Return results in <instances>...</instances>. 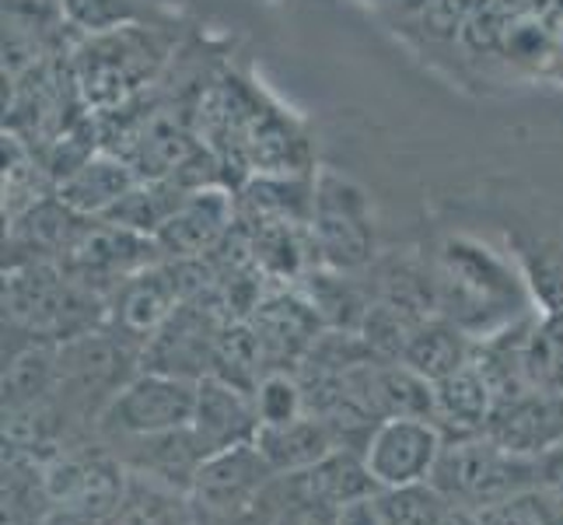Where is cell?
<instances>
[{"label": "cell", "mask_w": 563, "mask_h": 525, "mask_svg": "<svg viewBox=\"0 0 563 525\" xmlns=\"http://www.w3.org/2000/svg\"><path fill=\"white\" fill-rule=\"evenodd\" d=\"M176 56V32L165 22L123 25L81 35L70 50V70L85 106L99 116L151 91Z\"/></svg>", "instance_id": "2"}, {"label": "cell", "mask_w": 563, "mask_h": 525, "mask_svg": "<svg viewBox=\"0 0 563 525\" xmlns=\"http://www.w3.org/2000/svg\"><path fill=\"white\" fill-rule=\"evenodd\" d=\"M102 525H197L189 508V494L168 488L144 473H130L126 494Z\"/></svg>", "instance_id": "24"}, {"label": "cell", "mask_w": 563, "mask_h": 525, "mask_svg": "<svg viewBox=\"0 0 563 525\" xmlns=\"http://www.w3.org/2000/svg\"><path fill=\"white\" fill-rule=\"evenodd\" d=\"M192 431L203 441L207 452H221L231 445L256 441L260 414L252 393L231 385L218 375H207L197 382V414H192Z\"/></svg>", "instance_id": "14"}, {"label": "cell", "mask_w": 563, "mask_h": 525, "mask_svg": "<svg viewBox=\"0 0 563 525\" xmlns=\"http://www.w3.org/2000/svg\"><path fill=\"white\" fill-rule=\"evenodd\" d=\"M239 225V193L231 186L189 189L179 210L154 236L165 260H207Z\"/></svg>", "instance_id": "12"}, {"label": "cell", "mask_w": 563, "mask_h": 525, "mask_svg": "<svg viewBox=\"0 0 563 525\" xmlns=\"http://www.w3.org/2000/svg\"><path fill=\"white\" fill-rule=\"evenodd\" d=\"M295 287L312 302L325 329H361L367 305H372L364 274H346L333 266H312Z\"/></svg>", "instance_id": "20"}, {"label": "cell", "mask_w": 563, "mask_h": 525, "mask_svg": "<svg viewBox=\"0 0 563 525\" xmlns=\"http://www.w3.org/2000/svg\"><path fill=\"white\" fill-rule=\"evenodd\" d=\"M542 456H521L504 449L490 435L444 441L431 483L462 508L504 501L521 491L542 488Z\"/></svg>", "instance_id": "4"}, {"label": "cell", "mask_w": 563, "mask_h": 525, "mask_svg": "<svg viewBox=\"0 0 563 525\" xmlns=\"http://www.w3.org/2000/svg\"><path fill=\"white\" fill-rule=\"evenodd\" d=\"M67 22L77 35H102L123 25L165 22L158 8L144 0H60Z\"/></svg>", "instance_id": "28"}, {"label": "cell", "mask_w": 563, "mask_h": 525, "mask_svg": "<svg viewBox=\"0 0 563 525\" xmlns=\"http://www.w3.org/2000/svg\"><path fill=\"white\" fill-rule=\"evenodd\" d=\"M287 480L301 497L322 504V508H329V512H340L361 497L378 494V483H375L372 470H367L361 449H336L325 459H319L312 470L290 473Z\"/></svg>", "instance_id": "18"}, {"label": "cell", "mask_w": 563, "mask_h": 525, "mask_svg": "<svg viewBox=\"0 0 563 525\" xmlns=\"http://www.w3.org/2000/svg\"><path fill=\"white\" fill-rule=\"evenodd\" d=\"M526 379L536 393L563 396V305L542 308L526 340Z\"/></svg>", "instance_id": "27"}, {"label": "cell", "mask_w": 563, "mask_h": 525, "mask_svg": "<svg viewBox=\"0 0 563 525\" xmlns=\"http://www.w3.org/2000/svg\"><path fill=\"white\" fill-rule=\"evenodd\" d=\"M487 435L504 449L521 456H547L563 438V396L550 393H521L508 403H497L487 424Z\"/></svg>", "instance_id": "15"}, {"label": "cell", "mask_w": 563, "mask_h": 525, "mask_svg": "<svg viewBox=\"0 0 563 525\" xmlns=\"http://www.w3.org/2000/svg\"><path fill=\"white\" fill-rule=\"evenodd\" d=\"M444 525H479L476 522V512L473 508H462V504H452L449 518H444Z\"/></svg>", "instance_id": "34"}, {"label": "cell", "mask_w": 563, "mask_h": 525, "mask_svg": "<svg viewBox=\"0 0 563 525\" xmlns=\"http://www.w3.org/2000/svg\"><path fill=\"white\" fill-rule=\"evenodd\" d=\"M137 179L141 175L130 168L126 158H120V154L109 147H99L85 165H77L64 183H56L53 193L70 210L85 214V218H106V214L137 186Z\"/></svg>", "instance_id": "16"}, {"label": "cell", "mask_w": 563, "mask_h": 525, "mask_svg": "<svg viewBox=\"0 0 563 525\" xmlns=\"http://www.w3.org/2000/svg\"><path fill=\"white\" fill-rule=\"evenodd\" d=\"M382 525H444L452 512V501L444 497L431 480L413 488H393L375 494Z\"/></svg>", "instance_id": "29"}, {"label": "cell", "mask_w": 563, "mask_h": 525, "mask_svg": "<svg viewBox=\"0 0 563 525\" xmlns=\"http://www.w3.org/2000/svg\"><path fill=\"white\" fill-rule=\"evenodd\" d=\"M228 322V313L218 298V291H210L203 298L183 302L168 322L154 333L141 350L144 372H162L200 382L213 372V354H218L221 329Z\"/></svg>", "instance_id": "8"}, {"label": "cell", "mask_w": 563, "mask_h": 525, "mask_svg": "<svg viewBox=\"0 0 563 525\" xmlns=\"http://www.w3.org/2000/svg\"><path fill=\"white\" fill-rule=\"evenodd\" d=\"M444 452V435L427 417H388L364 445V462L372 470L378 491L413 488L434 477V466Z\"/></svg>", "instance_id": "9"}, {"label": "cell", "mask_w": 563, "mask_h": 525, "mask_svg": "<svg viewBox=\"0 0 563 525\" xmlns=\"http://www.w3.org/2000/svg\"><path fill=\"white\" fill-rule=\"evenodd\" d=\"M438 313L459 322L473 340L500 333L521 319L536 316L529 308L526 277L473 236H449L438 249Z\"/></svg>", "instance_id": "1"}, {"label": "cell", "mask_w": 563, "mask_h": 525, "mask_svg": "<svg viewBox=\"0 0 563 525\" xmlns=\"http://www.w3.org/2000/svg\"><path fill=\"white\" fill-rule=\"evenodd\" d=\"M256 445L280 477L312 470L319 459L343 449L336 431L329 427V420H322L316 414H305L284 427H260Z\"/></svg>", "instance_id": "19"}, {"label": "cell", "mask_w": 563, "mask_h": 525, "mask_svg": "<svg viewBox=\"0 0 563 525\" xmlns=\"http://www.w3.org/2000/svg\"><path fill=\"white\" fill-rule=\"evenodd\" d=\"M479 525H563L560 504L547 491H521L504 501L473 508Z\"/></svg>", "instance_id": "31"}, {"label": "cell", "mask_w": 563, "mask_h": 525, "mask_svg": "<svg viewBox=\"0 0 563 525\" xmlns=\"http://www.w3.org/2000/svg\"><path fill=\"white\" fill-rule=\"evenodd\" d=\"M473 350H476V340L465 333L459 322L438 313V316H427L417 326V333L402 354V364H410L423 379L441 382V379L455 375L462 364H470Z\"/></svg>", "instance_id": "21"}, {"label": "cell", "mask_w": 563, "mask_h": 525, "mask_svg": "<svg viewBox=\"0 0 563 525\" xmlns=\"http://www.w3.org/2000/svg\"><path fill=\"white\" fill-rule=\"evenodd\" d=\"M333 525H382L375 497H361L354 504H346V508L336 512V522Z\"/></svg>", "instance_id": "32"}, {"label": "cell", "mask_w": 563, "mask_h": 525, "mask_svg": "<svg viewBox=\"0 0 563 525\" xmlns=\"http://www.w3.org/2000/svg\"><path fill=\"white\" fill-rule=\"evenodd\" d=\"M252 329L260 333L269 372L274 368H295L305 361V354L312 350L316 337L322 333V319L295 284H274L266 291V298L256 305V313L249 316Z\"/></svg>", "instance_id": "13"}, {"label": "cell", "mask_w": 563, "mask_h": 525, "mask_svg": "<svg viewBox=\"0 0 563 525\" xmlns=\"http://www.w3.org/2000/svg\"><path fill=\"white\" fill-rule=\"evenodd\" d=\"M372 403L382 420L388 417H427L434 420V382L413 372L402 361H375L372 364Z\"/></svg>", "instance_id": "23"}, {"label": "cell", "mask_w": 563, "mask_h": 525, "mask_svg": "<svg viewBox=\"0 0 563 525\" xmlns=\"http://www.w3.org/2000/svg\"><path fill=\"white\" fill-rule=\"evenodd\" d=\"M43 525H99V522H91V518L77 515V512H67V508H56Z\"/></svg>", "instance_id": "33"}, {"label": "cell", "mask_w": 563, "mask_h": 525, "mask_svg": "<svg viewBox=\"0 0 563 525\" xmlns=\"http://www.w3.org/2000/svg\"><path fill=\"white\" fill-rule=\"evenodd\" d=\"M266 372H269V361H266L263 340H260L256 329H252V322L249 319H228L221 329L210 375L239 385V389H245V393H256V385Z\"/></svg>", "instance_id": "26"}, {"label": "cell", "mask_w": 563, "mask_h": 525, "mask_svg": "<svg viewBox=\"0 0 563 525\" xmlns=\"http://www.w3.org/2000/svg\"><path fill=\"white\" fill-rule=\"evenodd\" d=\"M186 302L179 266L172 260H162L147 270L123 277L109 291V316L106 329H112L115 337H123L137 350L158 333L168 322V316Z\"/></svg>", "instance_id": "10"}, {"label": "cell", "mask_w": 563, "mask_h": 525, "mask_svg": "<svg viewBox=\"0 0 563 525\" xmlns=\"http://www.w3.org/2000/svg\"><path fill=\"white\" fill-rule=\"evenodd\" d=\"M192 414H197V382L144 372L141 368L109 400L99 417V427H95V438L102 445H120L133 438L183 431V427L192 424Z\"/></svg>", "instance_id": "6"}, {"label": "cell", "mask_w": 563, "mask_h": 525, "mask_svg": "<svg viewBox=\"0 0 563 525\" xmlns=\"http://www.w3.org/2000/svg\"><path fill=\"white\" fill-rule=\"evenodd\" d=\"M434 424L441 427L444 441L487 435V424L497 411V396L473 361L462 364L455 375L434 382Z\"/></svg>", "instance_id": "17"}, {"label": "cell", "mask_w": 563, "mask_h": 525, "mask_svg": "<svg viewBox=\"0 0 563 525\" xmlns=\"http://www.w3.org/2000/svg\"><path fill=\"white\" fill-rule=\"evenodd\" d=\"M56 512L46 491V459L4 449V525H43Z\"/></svg>", "instance_id": "22"}, {"label": "cell", "mask_w": 563, "mask_h": 525, "mask_svg": "<svg viewBox=\"0 0 563 525\" xmlns=\"http://www.w3.org/2000/svg\"><path fill=\"white\" fill-rule=\"evenodd\" d=\"M162 249L151 236H141V231L112 225L106 218H95L91 228L81 236L70 252L64 266L74 277H81L85 284L99 287L102 295L120 284L123 277L137 274V270H147L154 263H162Z\"/></svg>", "instance_id": "11"}, {"label": "cell", "mask_w": 563, "mask_h": 525, "mask_svg": "<svg viewBox=\"0 0 563 525\" xmlns=\"http://www.w3.org/2000/svg\"><path fill=\"white\" fill-rule=\"evenodd\" d=\"M550 70H556L563 77V25L556 29V39H553V64H550Z\"/></svg>", "instance_id": "35"}, {"label": "cell", "mask_w": 563, "mask_h": 525, "mask_svg": "<svg viewBox=\"0 0 563 525\" xmlns=\"http://www.w3.org/2000/svg\"><path fill=\"white\" fill-rule=\"evenodd\" d=\"M277 470L256 441L210 452L189 488V508L197 525H266L269 491Z\"/></svg>", "instance_id": "3"}, {"label": "cell", "mask_w": 563, "mask_h": 525, "mask_svg": "<svg viewBox=\"0 0 563 525\" xmlns=\"http://www.w3.org/2000/svg\"><path fill=\"white\" fill-rule=\"evenodd\" d=\"M312 242L319 266L361 274L375 263V221L367 193L333 168H316Z\"/></svg>", "instance_id": "5"}, {"label": "cell", "mask_w": 563, "mask_h": 525, "mask_svg": "<svg viewBox=\"0 0 563 525\" xmlns=\"http://www.w3.org/2000/svg\"><path fill=\"white\" fill-rule=\"evenodd\" d=\"M130 470L123 459L95 438L64 445L46 459V491L56 508L77 512L91 522H106L126 494Z\"/></svg>", "instance_id": "7"}, {"label": "cell", "mask_w": 563, "mask_h": 525, "mask_svg": "<svg viewBox=\"0 0 563 525\" xmlns=\"http://www.w3.org/2000/svg\"><path fill=\"white\" fill-rule=\"evenodd\" d=\"M252 403H256L260 427H284V424L308 414L301 379H298V372H290V368H274V372H266L256 385V393H252Z\"/></svg>", "instance_id": "30"}, {"label": "cell", "mask_w": 563, "mask_h": 525, "mask_svg": "<svg viewBox=\"0 0 563 525\" xmlns=\"http://www.w3.org/2000/svg\"><path fill=\"white\" fill-rule=\"evenodd\" d=\"M186 193L189 189L179 186L176 179H137V186L106 214V221L133 228V231H141V236L154 239L168 225L172 214L179 210Z\"/></svg>", "instance_id": "25"}]
</instances>
